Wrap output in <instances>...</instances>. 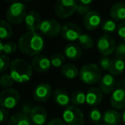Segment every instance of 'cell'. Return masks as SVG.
<instances>
[{"label":"cell","instance_id":"obj_9","mask_svg":"<svg viewBox=\"0 0 125 125\" xmlns=\"http://www.w3.org/2000/svg\"><path fill=\"white\" fill-rule=\"evenodd\" d=\"M97 48L99 53L102 54L104 57H108L116 51V42L111 35L103 34L98 40Z\"/></svg>","mask_w":125,"mask_h":125},{"label":"cell","instance_id":"obj_19","mask_svg":"<svg viewBox=\"0 0 125 125\" xmlns=\"http://www.w3.org/2000/svg\"><path fill=\"white\" fill-rule=\"evenodd\" d=\"M53 101L59 106H69L70 102L71 101V96L65 89L57 88L52 94Z\"/></svg>","mask_w":125,"mask_h":125},{"label":"cell","instance_id":"obj_13","mask_svg":"<svg viewBox=\"0 0 125 125\" xmlns=\"http://www.w3.org/2000/svg\"><path fill=\"white\" fill-rule=\"evenodd\" d=\"M41 22L42 21L40 19V16L36 10H31L28 12L24 20L25 28L28 32L39 31Z\"/></svg>","mask_w":125,"mask_h":125},{"label":"cell","instance_id":"obj_38","mask_svg":"<svg viewBox=\"0 0 125 125\" xmlns=\"http://www.w3.org/2000/svg\"><path fill=\"white\" fill-rule=\"evenodd\" d=\"M117 34L123 42H125V21L121 22L117 26Z\"/></svg>","mask_w":125,"mask_h":125},{"label":"cell","instance_id":"obj_6","mask_svg":"<svg viewBox=\"0 0 125 125\" xmlns=\"http://www.w3.org/2000/svg\"><path fill=\"white\" fill-rule=\"evenodd\" d=\"M62 121L66 125H84L85 117L82 111L75 105H69L62 111Z\"/></svg>","mask_w":125,"mask_h":125},{"label":"cell","instance_id":"obj_45","mask_svg":"<svg viewBox=\"0 0 125 125\" xmlns=\"http://www.w3.org/2000/svg\"><path fill=\"white\" fill-rule=\"evenodd\" d=\"M123 84H124V87H125V78H124V81H123Z\"/></svg>","mask_w":125,"mask_h":125},{"label":"cell","instance_id":"obj_43","mask_svg":"<svg viewBox=\"0 0 125 125\" xmlns=\"http://www.w3.org/2000/svg\"><path fill=\"white\" fill-rule=\"evenodd\" d=\"M122 121L123 122V124L125 125V109L123 110V113H122Z\"/></svg>","mask_w":125,"mask_h":125},{"label":"cell","instance_id":"obj_23","mask_svg":"<svg viewBox=\"0 0 125 125\" xmlns=\"http://www.w3.org/2000/svg\"><path fill=\"white\" fill-rule=\"evenodd\" d=\"M7 125H32V122L29 116L21 111L16 112L10 116Z\"/></svg>","mask_w":125,"mask_h":125},{"label":"cell","instance_id":"obj_7","mask_svg":"<svg viewBox=\"0 0 125 125\" xmlns=\"http://www.w3.org/2000/svg\"><path fill=\"white\" fill-rule=\"evenodd\" d=\"M20 99V94L15 88L4 89L0 95V105L1 108L6 110L13 109L16 106Z\"/></svg>","mask_w":125,"mask_h":125},{"label":"cell","instance_id":"obj_4","mask_svg":"<svg viewBox=\"0 0 125 125\" xmlns=\"http://www.w3.org/2000/svg\"><path fill=\"white\" fill-rule=\"evenodd\" d=\"M27 16L26 6L23 3L13 2L6 10V21L12 25H18L24 21Z\"/></svg>","mask_w":125,"mask_h":125},{"label":"cell","instance_id":"obj_40","mask_svg":"<svg viewBox=\"0 0 125 125\" xmlns=\"http://www.w3.org/2000/svg\"><path fill=\"white\" fill-rule=\"evenodd\" d=\"M47 125H66L65 123L62 120L59 119V118H54V119H52Z\"/></svg>","mask_w":125,"mask_h":125},{"label":"cell","instance_id":"obj_14","mask_svg":"<svg viewBox=\"0 0 125 125\" xmlns=\"http://www.w3.org/2000/svg\"><path fill=\"white\" fill-rule=\"evenodd\" d=\"M31 122L34 125H44L46 123L48 114L45 108L41 106H34L29 115Z\"/></svg>","mask_w":125,"mask_h":125},{"label":"cell","instance_id":"obj_20","mask_svg":"<svg viewBox=\"0 0 125 125\" xmlns=\"http://www.w3.org/2000/svg\"><path fill=\"white\" fill-rule=\"evenodd\" d=\"M102 120L104 125H119L122 121V115L115 109L107 110L103 114Z\"/></svg>","mask_w":125,"mask_h":125},{"label":"cell","instance_id":"obj_16","mask_svg":"<svg viewBox=\"0 0 125 125\" xmlns=\"http://www.w3.org/2000/svg\"><path fill=\"white\" fill-rule=\"evenodd\" d=\"M111 105L115 110L125 109V88H116L111 94Z\"/></svg>","mask_w":125,"mask_h":125},{"label":"cell","instance_id":"obj_2","mask_svg":"<svg viewBox=\"0 0 125 125\" xmlns=\"http://www.w3.org/2000/svg\"><path fill=\"white\" fill-rule=\"evenodd\" d=\"M33 67L31 63L22 58H16L11 61L10 75L17 83H26L29 82L33 75Z\"/></svg>","mask_w":125,"mask_h":125},{"label":"cell","instance_id":"obj_12","mask_svg":"<svg viewBox=\"0 0 125 125\" xmlns=\"http://www.w3.org/2000/svg\"><path fill=\"white\" fill-rule=\"evenodd\" d=\"M31 65L33 70L39 73H45L50 70L52 66L51 59L45 55H37L32 58Z\"/></svg>","mask_w":125,"mask_h":125},{"label":"cell","instance_id":"obj_21","mask_svg":"<svg viewBox=\"0 0 125 125\" xmlns=\"http://www.w3.org/2000/svg\"><path fill=\"white\" fill-rule=\"evenodd\" d=\"M110 16L115 21H122L125 20V4L116 3L110 9Z\"/></svg>","mask_w":125,"mask_h":125},{"label":"cell","instance_id":"obj_5","mask_svg":"<svg viewBox=\"0 0 125 125\" xmlns=\"http://www.w3.org/2000/svg\"><path fill=\"white\" fill-rule=\"evenodd\" d=\"M78 2L74 0H57L54 5L56 16L60 19H66L77 11Z\"/></svg>","mask_w":125,"mask_h":125},{"label":"cell","instance_id":"obj_11","mask_svg":"<svg viewBox=\"0 0 125 125\" xmlns=\"http://www.w3.org/2000/svg\"><path fill=\"white\" fill-rule=\"evenodd\" d=\"M33 96L37 102H45L52 96V87L49 83L41 82L33 89Z\"/></svg>","mask_w":125,"mask_h":125},{"label":"cell","instance_id":"obj_42","mask_svg":"<svg viewBox=\"0 0 125 125\" xmlns=\"http://www.w3.org/2000/svg\"><path fill=\"white\" fill-rule=\"evenodd\" d=\"M80 4H88V5H90L91 4L93 3L92 0H87V1H84V0H79L78 1Z\"/></svg>","mask_w":125,"mask_h":125},{"label":"cell","instance_id":"obj_17","mask_svg":"<svg viewBox=\"0 0 125 125\" xmlns=\"http://www.w3.org/2000/svg\"><path fill=\"white\" fill-rule=\"evenodd\" d=\"M99 83V88L101 90V92L104 94H112L115 90L116 87V79L115 76L111 74H105L103 75L101 78Z\"/></svg>","mask_w":125,"mask_h":125},{"label":"cell","instance_id":"obj_10","mask_svg":"<svg viewBox=\"0 0 125 125\" xmlns=\"http://www.w3.org/2000/svg\"><path fill=\"white\" fill-rule=\"evenodd\" d=\"M61 36L68 41H75L78 40L82 34V29L77 24L73 22H68L62 26Z\"/></svg>","mask_w":125,"mask_h":125},{"label":"cell","instance_id":"obj_15","mask_svg":"<svg viewBox=\"0 0 125 125\" xmlns=\"http://www.w3.org/2000/svg\"><path fill=\"white\" fill-rule=\"evenodd\" d=\"M83 23L86 29L88 30V31H93V30L97 29L102 24L100 15L98 11L92 10L84 17Z\"/></svg>","mask_w":125,"mask_h":125},{"label":"cell","instance_id":"obj_22","mask_svg":"<svg viewBox=\"0 0 125 125\" xmlns=\"http://www.w3.org/2000/svg\"><path fill=\"white\" fill-rule=\"evenodd\" d=\"M63 55L70 60H77L82 56V50L76 44H68L63 48Z\"/></svg>","mask_w":125,"mask_h":125},{"label":"cell","instance_id":"obj_31","mask_svg":"<svg viewBox=\"0 0 125 125\" xmlns=\"http://www.w3.org/2000/svg\"><path fill=\"white\" fill-rule=\"evenodd\" d=\"M51 62L52 66L55 68H61L64 65L65 62V56L62 53H54L51 57Z\"/></svg>","mask_w":125,"mask_h":125},{"label":"cell","instance_id":"obj_29","mask_svg":"<svg viewBox=\"0 0 125 125\" xmlns=\"http://www.w3.org/2000/svg\"><path fill=\"white\" fill-rule=\"evenodd\" d=\"M17 48V45L14 42H5L4 43V41H0V52H2V54H5V55L13 54L16 52Z\"/></svg>","mask_w":125,"mask_h":125},{"label":"cell","instance_id":"obj_30","mask_svg":"<svg viewBox=\"0 0 125 125\" xmlns=\"http://www.w3.org/2000/svg\"><path fill=\"white\" fill-rule=\"evenodd\" d=\"M101 29L104 32L105 34H109L110 33H114L115 31L117 30V26H116V23L113 20H104V21L101 24Z\"/></svg>","mask_w":125,"mask_h":125},{"label":"cell","instance_id":"obj_8","mask_svg":"<svg viewBox=\"0 0 125 125\" xmlns=\"http://www.w3.org/2000/svg\"><path fill=\"white\" fill-rule=\"evenodd\" d=\"M61 29H62V27L58 21L54 19H45L42 21L39 31L40 33H41L44 36L53 38L60 34Z\"/></svg>","mask_w":125,"mask_h":125},{"label":"cell","instance_id":"obj_37","mask_svg":"<svg viewBox=\"0 0 125 125\" xmlns=\"http://www.w3.org/2000/svg\"><path fill=\"white\" fill-rule=\"evenodd\" d=\"M111 63V59H110L108 57H103L99 60V68L101 70H109L110 66Z\"/></svg>","mask_w":125,"mask_h":125},{"label":"cell","instance_id":"obj_32","mask_svg":"<svg viewBox=\"0 0 125 125\" xmlns=\"http://www.w3.org/2000/svg\"><path fill=\"white\" fill-rule=\"evenodd\" d=\"M14 82L15 81L10 74H3L0 77V86L4 89L11 88V87L14 85Z\"/></svg>","mask_w":125,"mask_h":125},{"label":"cell","instance_id":"obj_28","mask_svg":"<svg viewBox=\"0 0 125 125\" xmlns=\"http://www.w3.org/2000/svg\"><path fill=\"white\" fill-rule=\"evenodd\" d=\"M78 43L81 48L86 49V50L92 49L94 45V41L93 40V38L91 36H89L88 34H86V33H82L81 35V37L78 40Z\"/></svg>","mask_w":125,"mask_h":125},{"label":"cell","instance_id":"obj_27","mask_svg":"<svg viewBox=\"0 0 125 125\" xmlns=\"http://www.w3.org/2000/svg\"><path fill=\"white\" fill-rule=\"evenodd\" d=\"M86 102V94L82 90H76L72 93L71 103L73 105H82Z\"/></svg>","mask_w":125,"mask_h":125},{"label":"cell","instance_id":"obj_26","mask_svg":"<svg viewBox=\"0 0 125 125\" xmlns=\"http://www.w3.org/2000/svg\"><path fill=\"white\" fill-rule=\"evenodd\" d=\"M13 35V29L11 24H10L5 20H1L0 21V39L2 40H8Z\"/></svg>","mask_w":125,"mask_h":125},{"label":"cell","instance_id":"obj_39","mask_svg":"<svg viewBox=\"0 0 125 125\" xmlns=\"http://www.w3.org/2000/svg\"><path fill=\"white\" fill-rule=\"evenodd\" d=\"M9 118V112L7 110L4 108H1V110H0V122H1V123L3 124L5 122H8Z\"/></svg>","mask_w":125,"mask_h":125},{"label":"cell","instance_id":"obj_3","mask_svg":"<svg viewBox=\"0 0 125 125\" xmlns=\"http://www.w3.org/2000/svg\"><path fill=\"white\" fill-rule=\"evenodd\" d=\"M79 78L87 85H94L100 82L102 78L101 70L95 63H88L82 66L79 72Z\"/></svg>","mask_w":125,"mask_h":125},{"label":"cell","instance_id":"obj_18","mask_svg":"<svg viewBox=\"0 0 125 125\" xmlns=\"http://www.w3.org/2000/svg\"><path fill=\"white\" fill-rule=\"evenodd\" d=\"M103 99V93L98 87H91L86 94V103L89 106H97Z\"/></svg>","mask_w":125,"mask_h":125},{"label":"cell","instance_id":"obj_33","mask_svg":"<svg viewBox=\"0 0 125 125\" xmlns=\"http://www.w3.org/2000/svg\"><path fill=\"white\" fill-rule=\"evenodd\" d=\"M10 64L11 61L10 59L9 56L1 53V55H0V72L4 73L7 70H10Z\"/></svg>","mask_w":125,"mask_h":125},{"label":"cell","instance_id":"obj_44","mask_svg":"<svg viewBox=\"0 0 125 125\" xmlns=\"http://www.w3.org/2000/svg\"><path fill=\"white\" fill-rule=\"evenodd\" d=\"M96 125H104V123H99V124H96Z\"/></svg>","mask_w":125,"mask_h":125},{"label":"cell","instance_id":"obj_25","mask_svg":"<svg viewBox=\"0 0 125 125\" xmlns=\"http://www.w3.org/2000/svg\"><path fill=\"white\" fill-rule=\"evenodd\" d=\"M79 72H80V70H78V68L72 63H66L61 69L62 75L65 78L70 79V80H73V79L76 78L77 76H79Z\"/></svg>","mask_w":125,"mask_h":125},{"label":"cell","instance_id":"obj_34","mask_svg":"<svg viewBox=\"0 0 125 125\" xmlns=\"http://www.w3.org/2000/svg\"><path fill=\"white\" fill-rule=\"evenodd\" d=\"M89 117H90L91 121L94 123L99 124V123L103 119V115L101 111H99L98 108H94L90 111L89 112Z\"/></svg>","mask_w":125,"mask_h":125},{"label":"cell","instance_id":"obj_1","mask_svg":"<svg viewBox=\"0 0 125 125\" xmlns=\"http://www.w3.org/2000/svg\"><path fill=\"white\" fill-rule=\"evenodd\" d=\"M45 42L38 32H26L18 40V48L23 54L35 57L43 51Z\"/></svg>","mask_w":125,"mask_h":125},{"label":"cell","instance_id":"obj_36","mask_svg":"<svg viewBox=\"0 0 125 125\" xmlns=\"http://www.w3.org/2000/svg\"><path fill=\"white\" fill-rule=\"evenodd\" d=\"M91 11L92 10H91L90 5H88V4H82L78 2V8H77L76 12L78 13L80 16H82L85 17L88 13L91 12Z\"/></svg>","mask_w":125,"mask_h":125},{"label":"cell","instance_id":"obj_41","mask_svg":"<svg viewBox=\"0 0 125 125\" xmlns=\"http://www.w3.org/2000/svg\"><path fill=\"white\" fill-rule=\"evenodd\" d=\"M32 109H33V107H31L29 104H25V105L22 107V112L29 116L30 113H31V111H32Z\"/></svg>","mask_w":125,"mask_h":125},{"label":"cell","instance_id":"obj_24","mask_svg":"<svg viewBox=\"0 0 125 125\" xmlns=\"http://www.w3.org/2000/svg\"><path fill=\"white\" fill-rule=\"evenodd\" d=\"M125 70V62L124 60L120 58H114L111 60V66L109 69V72L112 75H119L123 73Z\"/></svg>","mask_w":125,"mask_h":125},{"label":"cell","instance_id":"obj_35","mask_svg":"<svg viewBox=\"0 0 125 125\" xmlns=\"http://www.w3.org/2000/svg\"><path fill=\"white\" fill-rule=\"evenodd\" d=\"M115 54H116V58L125 60V42H122L116 45Z\"/></svg>","mask_w":125,"mask_h":125}]
</instances>
